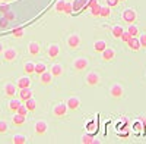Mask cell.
<instances>
[{
	"instance_id": "cell-1",
	"label": "cell",
	"mask_w": 146,
	"mask_h": 144,
	"mask_svg": "<svg viewBox=\"0 0 146 144\" xmlns=\"http://www.w3.org/2000/svg\"><path fill=\"white\" fill-rule=\"evenodd\" d=\"M124 93H126L124 85H123V84H120V82H114V84H111V85H110V88H108L110 97L114 99V100L123 99V97H124Z\"/></svg>"
},
{
	"instance_id": "cell-2",
	"label": "cell",
	"mask_w": 146,
	"mask_h": 144,
	"mask_svg": "<svg viewBox=\"0 0 146 144\" xmlns=\"http://www.w3.org/2000/svg\"><path fill=\"white\" fill-rule=\"evenodd\" d=\"M72 68L76 72H83L89 68V59L86 56H76L72 61Z\"/></svg>"
},
{
	"instance_id": "cell-3",
	"label": "cell",
	"mask_w": 146,
	"mask_h": 144,
	"mask_svg": "<svg viewBox=\"0 0 146 144\" xmlns=\"http://www.w3.org/2000/svg\"><path fill=\"white\" fill-rule=\"evenodd\" d=\"M82 44V38L78 32H72L66 37V46L69 50H78Z\"/></svg>"
},
{
	"instance_id": "cell-4",
	"label": "cell",
	"mask_w": 146,
	"mask_h": 144,
	"mask_svg": "<svg viewBox=\"0 0 146 144\" xmlns=\"http://www.w3.org/2000/svg\"><path fill=\"white\" fill-rule=\"evenodd\" d=\"M102 81L101 75H100V72H96V71H89L86 75H85V84H86L88 87H96V85H100Z\"/></svg>"
},
{
	"instance_id": "cell-5",
	"label": "cell",
	"mask_w": 146,
	"mask_h": 144,
	"mask_svg": "<svg viewBox=\"0 0 146 144\" xmlns=\"http://www.w3.org/2000/svg\"><path fill=\"white\" fill-rule=\"evenodd\" d=\"M67 112H69V109H67V106H66L64 102L56 103V104L53 106V109H51V115H53L54 118H64V116L67 115Z\"/></svg>"
},
{
	"instance_id": "cell-6",
	"label": "cell",
	"mask_w": 146,
	"mask_h": 144,
	"mask_svg": "<svg viewBox=\"0 0 146 144\" xmlns=\"http://www.w3.org/2000/svg\"><path fill=\"white\" fill-rule=\"evenodd\" d=\"M121 19H123L124 22H127V25H129V24H135V21L137 19V12H136V9L126 7L123 12H121Z\"/></svg>"
},
{
	"instance_id": "cell-7",
	"label": "cell",
	"mask_w": 146,
	"mask_h": 144,
	"mask_svg": "<svg viewBox=\"0 0 146 144\" xmlns=\"http://www.w3.org/2000/svg\"><path fill=\"white\" fill-rule=\"evenodd\" d=\"M2 56H3V61L7 62V63L15 62L16 59H18V50L15 49V47H7V49L3 50Z\"/></svg>"
},
{
	"instance_id": "cell-8",
	"label": "cell",
	"mask_w": 146,
	"mask_h": 144,
	"mask_svg": "<svg viewBox=\"0 0 146 144\" xmlns=\"http://www.w3.org/2000/svg\"><path fill=\"white\" fill-rule=\"evenodd\" d=\"M34 131L36 135H44L48 133V124L47 121H44V119H38V121H35L34 124Z\"/></svg>"
},
{
	"instance_id": "cell-9",
	"label": "cell",
	"mask_w": 146,
	"mask_h": 144,
	"mask_svg": "<svg viewBox=\"0 0 146 144\" xmlns=\"http://www.w3.org/2000/svg\"><path fill=\"white\" fill-rule=\"evenodd\" d=\"M60 55V44L58 43H50L47 46V57L50 61H54Z\"/></svg>"
},
{
	"instance_id": "cell-10",
	"label": "cell",
	"mask_w": 146,
	"mask_h": 144,
	"mask_svg": "<svg viewBox=\"0 0 146 144\" xmlns=\"http://www.w3.org/2000/svg\"><path fill=\"white\" fill-rule=\"evenodd\" d=\"M64 103H66V106H67V109H69V110H78L79 107H80V104H82L80 99L76 97V96H70L69 99H66Z\"/></svg>"
},
{
	"instance_id": "cell-11",
	"label": "cell",
	"mask_w": 146,
	"mask_h": 144,
	"mask_svg": "<svg viewBox=\"0 0 146 144\" xmlns=\"http://www.w3.org/2000/svg\"><path fill=\"white\" fill-rule=\"evenodd\" d=\"M48 71H50V74L53 75V78H60L64 74V66L62 63H58V62H54Z\"/></svg>"
},
{
	"instance_id": "cell-12",
	"label": "cell",
	"mask_w": 146,
	"mask_h": 144,
	"mask_svg": "<svg viewBox=\"0 0 146 144\" xmlns=\"http://www.w3.org/2000/svg\"><path fill=\"white\" fill-rule=\"evenodd\" d=\"M27 49H28V55L29 56L36 57V56L41 53V44L38 41H29L28 46H27Z\"/></svg>"
},
{
	"instance_id": "cell-13",
	"label": "cell",
	"mask_w": 146,
	"mask_h": 144,
	"mask_svg": "<svg viewBox=\"0 0 146 144\" xmlns=\"http://www.w3.org/2000/svg\"><path fill=\"white\" fill-rule=\"evenodd\" d=\"M16 88H18L16 84H13V82H6L5 85H3V93H5L6 97L12 99V97H15V94H18V90H16Z\"/></svg>"
},
{
	"instance_id": "cell-14",
	"label": "cell",
	"mask_w": 146,
	"mask_h": 144,
	"mask_svg": "<svg viewBox=\"0 0 146 144\" xmlns=\"http://www.w3.org/2000/svg\"><path fill=\"white\" fill-rule=\"evenodd\" d=\"M53 75L50 74V71H45L42 74H40V84L41 85H51L53 84Z\"/></svg>"
},
{
	"instance_id": "cell-15",
	"label": "cell",
	"mask_w": 146,
	"mask_h": 144,
	"mask_svg": "<svg viewBox=\"0 0 146 144\" xmlns=\"http://www.w3.org/2000/svg\"><path fill=\"white\" fill-rule=\"evenodd\" d=\"M114 57H115V50L111 49V47H107L101 53V59L104 62H111V61H114Z\"/></svg>"
},
{
	"instance_id": "cell-16",
	"label": "cell",
	"mask_w": 146,
	"mask_h": 144,
	"mask_svg": "<svg viewBox=\"0 0 146 144\" xmlns=\"http://www.w3.org/2000/svg\"><path fill=\"white\" fill-rule=\"evenodd\" d=\"M31 78L29 77H19L18 81H16V87L18 88H31Z\"/></svg>"
},
{
	"instance_id": "cell-17",
	"label": "cell",
	"mask_w": 146,
	"mask_h": 144,
	"mask_svg": "<svg viewBox=\"0 0 146 144\" xmlns=\"http://www.w3.org/2000/svg\"><path fill=\"white\" fill-rule=\"evenodd\" d=\"M21 104H22V102H21L19 99L12 97V99L9 100V103H7V109H9V112H12V113H16Z\"/></svg>"
},
{
	"instance_id": "cell-18",
	"label": "cell",
	"mask_w": 146,
	"mask_h": 144,
	"mask_svg": "<svg viewBox=\"0 0 146 144\" xmlns=\"http://www.w3.org/2000/svg\"><path fill=\"white\" fill-rule=\"evenodd\" d=\"M18 97H19L21 102H27L28 99H31V97H32V91H31V88H19V91H18Z\"/></svg>"
},
{
	"instance_id": "cell-19",
	"label": "cell",
	"mask_w": 146,
	"mask_h": 144,
	"mask_svg": "<svg viewBox=\"0 0 146 144\" xmlns=\"http://www.w3.org/2000/svg\"><path fill=\"white\" fill-rule=\"evenodd\" d=\"M25 122H27V116H23V115L15 113L13 116H12V124H13L15 127H22Z\"/></svg>"
},
{
	"instance_id": "cell-20",
	"label": "cell",
	"mask_w": 146,
	"mask_h": 144,
	"mask_svg": "<svg viewBox=\"0 0 146 144\" xmlns=\"http://www.w3.org/2000/svg\"><path fill=\"white\" fill-rule=\"evenodd\" d=\"M126 44L129 46V49L133 50V52H139L140 50V43H139V38L137 37H131Z\"/></svg>"
},
{
	"instance_id": "cell-21",
	"label": "cell",
	"mask_w": 146,
	"mask_h": 144,
	"mask_svg": "<svg viewBox=\"0 0 146 144\" xmlns=\"http://www.w3.org/2000/svg\"><path fill=\"white\" fill-rule=\"evenodd\" d=\"M92 47H94V50H95L96 53H102V52L107 49V41H105V40H95Z\"/></svg>"
},
{
	"instance_id": "cell-22",
	"label": "cell",
	"mask_w": 146,
	"mask_h": 144,
	"mask_svg": "<svg viewBox=\"0 0 146 144\" xmlns=\"http://www.w3.org/2000/svg\"><path fill=\"white\" fill-rule=\"evenodd\" d=\"M80 143L82 144H100V140H95L91 134H83L82 137H80Z\"/></svg>"
},
{
	"instance_id": "cell-23",
	"label": "cell",
	"mask_w": 146,
	"mask_h": 144,
	"mask_svg": "<svg viewBox=\"0 0 146 144\" xmlns=\"http://www.w3.org/2000/svg\"><path fill=\"white\" fill-rule=\"evenodd\" d=\"M23 71H25V74H27V75H32V74H35V63L31 62V61L23 62Z\"/></svg>"
},
{
	"instance_id": "cell-24",
	"label": "cell",
	"mask_w": 146,
	"mask_h": 144,
	"mask_svg": "<svg viewBox=\"0 0 146 144\" xmlns=\"http://www.w3.org/2000/svg\"><path fill=\"white\" fill-rule=\"evenodd\" d=\"M123 32H124V28L121 27V25H114L113 27V30H111V35L117 40V38H121V35H123Z\"/></svg>"
},
{
	"instance_id": "cell-25",
	"label": "cell",
	"mask_w": 146,
	"mask_h": 144,
	"mask_svg": "<svg viewBox=\"0 0 146 144\" xmlns=\"http://www.w3.org/2000/svg\"><path fill=\"white\" fill-rule=\"evenodd\" d=\"M12 143L13 144H25L27 143V137L23 134H15L12 137Z\"/></svg>"
},
{
	"instance_id": "cell-26",
	"label": "cell",
	"mask_w": 146,
	"mask_h": 144,
	"mask_svg": "<svg viewBox=\"0 0 146 144\" xmlns=\"http://www.w3.org/2000/svg\"><path fill=\"white\" fill-rule=\"evenodd\" d=\"M47 71V65L42 62V61H38V62H35V74H42V72Z\"/></svg>"
},
{
	"instance_id": "cell-27",
	"label": "cell",
	"mask_w": 146,
	"mask_h": 144,
	"mask_svg": "<svg viewBox=\"0 0 146 144\" xmlns=\"http://www.w3.org/2000/svg\"><path fill=\"white\" fill-rule=\"evenodd\" d=\"M23 103H25V106H27V109H28V112H34V110L36 109V100H35L34 97L28 99L27 102H23Z\"/></svg>"
},
{
	"instance_id": "cell-28",
	"label": "cell",
	"mask_w": 146,
	"mask_h": 144,
	"mask_svg": "<svg viewBox=\"0 0 146 144\" xmlns=\"http://www.w3.org/2000/svg\"><path fill=\"white\" fill-rule=\"evenodd\" d=\"M100 16L101 18H110L111 16V7L110 6H101V10H100Z\"/></svg>"
},
{
	"instance_id": "cell-29",
	"label": "cell",
	"mask_w": 146,
	"mask_h": 144,
	"mask_svg": "<svg viewBox=\"0 0 146 144\" xmlns=\"http://www.w3.org/2000/svg\"><path fill=\"white\" fill-rule=\"evenodd\" d=\"M127 32L131 35V37H137V35H139V28L135 25V24H129V27H127Z\"/></svg>"
},
{
	"instance_id": "cell-30",
	"label": "cell",
	"mask_w": 146,
	"mask_h": 144,
	"mask_svg": "<svg viewBox=\"0 0 146 144\" xmlns=\"http://www.w3.org/2000/svg\"><path fill=\"white\" fill-rule=\"evenodd\" d=\"M12 35H13L15 38H21L25 35V28L23 27H19V28H15V30H12Z\"/></svg>"
},
{
	"instance_id": "cell-31",
	"label": "cell",
	"mask_w": 146,
	"mask_h": 144,
	"mask_svg": "<svg viewBox=\"0 0 146 144\" xmlns=\"http://www.w3.org/2000/svg\"><path fill=\"white\" fill-rule=\"evenodd\" d=\"M100 10H101V6L96 3V5H94L92 7H91V16H94V18H98L100 16Z\"/></svg>"
},
{
	"instance_id": "cell-32",
	"label": "cell",
	"mask_w": 146,
	"mask_h": 144,
	"mask_svg": "<svg viewBox=\"0 0 146 144\" xmlns=\"http://www.w3.org/2000/svg\"><path fill=\"white\" fill-rule=\"evenodd\" d=\"M7 131H9V124L2 119V121H0V135H2V134H6Z\"/></svg>"
},
{
	"instance_id": "cell-33",
	"label": "cell",
	"mask_w": 146,
	"mask_h": 144,
	"mask_svg": "<svg viewBox=\"0 0 146 144\" xmlns=\"http://www.w3.org/2000/svg\"><path fill=\"white\" fill-rule=\"evenodd\" d=\"M64 0H58V2L56 3V12L57 13H63V10H64Z\"/></svg>"
},
{
	"instance_id": "cell-34",
	"label": "cell",
	"mask_w": 146,
	"mask_h": 144,
	"mask_svg": "<svg viewBox=\"0 0 146 144\" xmlns=\"http://www.w3.org/2000/svg\"><path fill=\"white\" fill-rule=\"evenodd\" d=\"M5 18L9 22H13V21H16V13H15V12H12V10H9V12H6V13H5Z\"/></svg>"
},
{
	"instance_id": "cell-35",
	"label": "cell",
	"mask_w": 146,
	"mask_h": 144,
	"mask_svg": "<svg viewBox=\"0 0 146 144\" xmlns=\"http://www.w3.org/2000/svg\"><path fill=\"white\" fill-rule=\"evenodd\" d=\"M72 12H73V5H72L70 2H66V3H64V10H63V13L70 15Z\"/></svg>"
},
{
	"instance_id": "cell-36",
	"label": "cell",
	"mask_w": 146,
	"mask_h": 144,
	"mask_svg": "<svg viewBox=\"0 0 146 144\" xmlns=\"http://www.w3.org/2000/svg\"><path fill=\"white\" fill-rule=\"evenodd\" d=\"M139 43L142 49H146V32H142L140 37H139Z\"/></svg>"
},
{
	"instance_id": "cell-37",
	"label": "cell",
	"mask_w": 146,
	"mask_h": 144,
	"mask_svg": "<svg viewBox=\"0 0 146 144\" xmlns=\"http://www.w3.org/2000/svg\"><path fill=\"white\" fill-rule=\"evenodd\" d=\"M16 113H19V115H23V116H27V115H28V109H27V106H25V104H21Z\"/></svg>"
},
{
	"instance_id": "cell-38",
	"label": "cell",
	"mask_w": 146,
	"mask_h": 144,
	"mask_svg": "<svg viewBox=\"0 0 146 144\" xmlns=\"http://www.w3.org/2000/svg\"><path fill=\"white\" fill-rule=\"evenodd\" d=\"M95 131H96V125L95 124H89L88 128H86V133L88 134H92V133H95Z\"/></svg>"
},
{
	"instance_id": "cell-39",
	"label": "cell",
	"mask_w": 146,
	"mask_h": 144,
	"mask_svg": "<svg viewBox=\"0 0 146 144\" xmlns=\"http://www.w3.org/2000/svg\"><path fill=\"white\" fill-rule=\"evenodd\" d=\"M130 38H131V35H130V34H129L127 31H124V32H123V35H121V38H120V40H123L124 43H127V41H129Z\"/></svg>"
},
{
	"instance_id": "cell-40",
	"label": "cell",
	"mask_w": 146,
	"mask_h": 144,
	"mask_svg": "<svg viewBox=\"0 0 146 144\" xmlns=\"http://www.w3.org/2000/svg\"><path fill=\"white\" fill-rule=\"evenodd\" d=\"M118 0H107V5L110 6V7H115V6H118Z\"/></svg>"
},
{
	"instance_id": "cell-41",
	"label": "cell",
	"mask_w": 146,
	"mask_h": 144,
	"mask_svg": "<svg viewBox=\"0 0 146 144\" xmlns=\"http://www.w3.org/2000/svg\"><path fill=\"white\" fill-rule=\"evenodd\" d=\"M9 25V21L6 19V18H3V19H0V28H2V30H5L6 27Z\"/></svg>"
},
{
	"instance_id": "cell-42",
	"label": "cell",
	"mask_w": 146,
	"mask_h": 144,
	"mask_svg": "<svg viewBox=\"0 0 146 144\" xmlns=\"http://www.w3.org/2000/svg\"><path fill=\"white\" fill-rule=\"evenodd\" d=\"M9 10H10L9 5H0V12H2V13H6V12H9Z\"/></svg>"
},
{
	"instance_id": "cell-43",
	"label": "cell",
	"mask_w": 146,
	"mask_h": 144,
	"mask_svg": "<svg viewBox=\"0 0 146 144\" xmlns=\"http://www.w3.org/2000/svg\"><path fill=\"white\" fill-rule=\"evenodd\" d=\"M139 122H142V127H143V128H146V118H145V116H142V118H140V121H139Z\"/></svg>"
},
{
	"instance_id": "cell-44",
	"label": "cell",
	"mask_w": 146,
	"mask_h": 144,
	"mask_svg": "<svg viewBox=\"0 0 146 144\" xmlns=\"http://www.w3.org/2000/svg\"><path fill=\"white\" fill-rule=\"evenodd\" d=\"M96 3H98L96 0H91V2H89V7H92V6H94V5H96Z\"/></svg>"
},
{
	"instance_id": "cell-45",
	"label": "cell",
	"mask_w": 146,
	"mask_h": 144,
	"mask_svg": "<svg viewBox=\"0 0 146 144\" xmlns=\"http://www.w3.org/2000/svg\"><path fill=\"white\" fill-rule=\"evenodd\" d=\"M3 50H5V47H3V43H2V41H0V55H2V53H3Z\"/></svg>"
},
{
	"instance_id": "cell-46",
	"label": "cell",
	"mask_w": 146,
	"mask_h": 144,
	"mask_svg": "<svg viewBox=\"0 0 146 144\" xmlns=\"http://www.w3.org/2000/svg\"><path fill=\"white\" fill-rule=\"evenodd\" d=\"M2 2H6L7 3V2H10V0H2Z\"/></svg>"
},
{
	"instance_id": "cell-47",
	"label": "cell",
	"mask_w": 146,
	"mask_h": 144,
	"mask_svg": "<svg viewBox=\"0 0 146 144\" xmlns=\"http://www.w3.org/2000/svg\"><path fill=\"white\" fill-rule=\"evenodd\" d=\"M118 2H120V3H121V2H126V0H118Z\"/></svg>"
},
{
	"instance_id": "cell-48",
	"label": "cell",
	"mask_w": 146,
	"mask_h": 144,
	"mask_svg": "<svg viewBox=\"0 0 146 144\" xmlns=\"http://www.w3.org/2000/svg\"><path fill=\"white\" fill-rule=\"evenodd\" d=\"M145 78H146V69H145Z\"/></svg>"
},
{
	"instance_id": "cell-49",
	"label": "cell",
	"mask_w": 146,
	"mask_h": 144,
	"mask_svg": "<svg viewBox=\"0 0 146 144\" xmlns=\"http://www.w3.org/2000/svg\"><path fill=\"white\" fill-rule=\"evenodd\" d=\"M0 3H2V0H0Z\"/></svg>"
}]
</instances>
